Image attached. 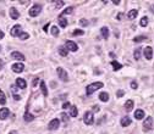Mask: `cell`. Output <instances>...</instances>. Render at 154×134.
<instances>
[{"mask_svg": "<svg viewBox=\"0 0 154 134\" xmlns=\"http://www.w3.org/2000/svg\"><path fill=\"white\" fill-rule=\"evenodd\" d=\"M103 83L102 82H94V83H92V84H88V87L86 88V92H87V95H91L93 93L95 92V90H98L100 88H103Z\"/></svg>", "mask_w": 154, "mask_h": 134, "instance_id": "cell-1", "label": "cell"}, {"mask_svg": "<svg viewBox=\"0 0 154 134\" xmlns=\"http://www.w3.org/2000/svg\"><path fill=\"white\" fill-rule=\"evenodd\" d=\"M41 11H42V5H39V4H35L33 6L29 9V16H32V17H35V16H38V15L41 14Z\"/></svg>", "mask_w": 154, "mask_h": 134, "instance_id": "cell-2", "label": "cell"}, {"mask_svg": "<svg viewBox=\"0 0 154 134\" xmlns=\"http://www.w3.org/2000/svg\"><path fill=\"white\" fill-rule=\"evenodd\" d=\"M83 121H84V123H86L87 126H91V124H93V121H94L93 112H91V111H87V112L84 113V116H83Z\"/></svg>", "mask_w": 154, "mask_h": 134, "instance_id": "cell-3", "label": "cell"}, {"mask_svg": "<svg viewBox=\"0 0 154 134\" xmlns=\"http://www.w3.org/2000/svg\"><path fill=\"white\" fill-rule=\"evenodd\" d=\"M56 72H57V74H59V78H60L63 82H67V81H69V74H67V72L64 70V68H61V67H57Z\"/></svg>", "mask_w": 154, "mask_h": 134, "instance_id": "cell-4", "label": "cell"}, {"mask_svg": "<svg viewBox=\"0 0 154 134\" xmlns=\"http://www.w3.org/2000/svg\"><path fill=\"white\" fill-rule=\"evenodd\" d=\"M11 68H12V71L16 72V73H21L22 71L25 70V65L22 64V62H15V64H12Z\"/></svg>", "mask_w": 154, "mask_h": 134, "instance_id": "cell-5", "label": "cell"}, {"mask_svg": "<svg viewBox=\"0 0 154 134\" xmlns=\"http://www.w3.org/2000/svg\"><path fill=\"white\" fill-rule=\"evenodd\" d=\"M60 126V121L57 120V118H54V120H51L49 122V124H48V128H49V130H55L57 129Z\"/></svg>", "mask_w": 154, "mask_h": 134, "instance_id": "cell-6", "label": "cell"}, {"mask_svg": "<svg viewBox=\"0 0 154 134\" xmlns=\"http://www.w3.org/2000/svg\"><path fill=\"white\" fill-rule=\"evenodd\" d=\"M65 48L67 49V51H69V50H70V51H77V49H78L77 44L75 42H72V40H67V42H66V45H65Z\"/></svg>", "mask_w": 154, "mask_h": 134, "instance_id": "cell-7", "label": "cell"}, {"mask_svg": "<svg viewBox=\"0 0 154 134\" xmlns=\"http://www.w3.org/2000/svg\"><path fill=\"white\" fill-rule=\"evenodd\" d=\"M9 14H10V17H11L12 20H17V18L20 17V12L16 10V7H10Z\"/></svg>", "mask_w": 154, "mask_h": 134, "instance_id": "cell-8", "label": "cell"}, {"mask_svg": "<svg viewBox=\"0 0 154 134\" xmlns=\"http://www.w3.org/2000/svg\"><path fill=\"white\" fill-rule=\"evenodd\" d=\"M20 32H21V26L20 24H15L14 27L11 28V31H10V33H11L12 37H18Z\"/></svg>", "mask_w": 154, "mask_h": 134, "instance_id": "cell-9", "label": "cell"}, {"mask_svg": "<svg viewBox=\"0 0 154 134\" xmlns=\"http://www.w3.org/2000/svg\"><path fill=\"white\" fill-rule=\"evenodd\" d=\"M152 124H153V118L149 116V117H147V120L144 121V123H143V129L144 130H149L152 128Z\"/></svg>", "mask_w": 154, "mask_h": 134, "instance_id": "cell-10", "label": "cell"}, {"mask_svg": "<svg viewBox=\"0 0 154 134\" xmlns=\"http://www.w3.org/2000/svg\"><path fill=\"white\" fill-rule=\"evenodd\" d=\"M9 115H10L9 109H6V107L0 109V120H6L7 117H9Z\"/></svg>", "mask_w": 154, "mask_h": 134, "instance_id": "cell-11", "label": "cell"}, {"mask_svg": "<svg viewBox=\"0 0 154 134\" xmlns=\"http://www.w3.org/2000/svg\"><path fill=\"white\" fill-rule=\"evenodd\" d=\"M144 57H146L147 60H152V57H153V49H152L150 46L144 48Z\"/></svg>", "mask_w": 154, "mask_h": 134, "instance_id": "cell-12", "label": "cell"}, {"mask_svg": "<svg viewBox=\"0 0 154 134\" xmlns=\"http://www.w3.org/2000/svg\"><path fill=\"white\" fill-rule=\"evenodd\" d=\"M11 56L14 57L15 60H18V61H23L25 60V55L21 54L20 51H12L11 52Z\"/></svg>", "mask_w": 154, "mask_h": 134, "instance_id": "cell-13", "label": "cell"}, {"mask_svg": "<svg viewBox=\"0 0 154 134\" xmlns=\"http://www.w3.org/2000/svg\"><path fill=\"white\" fill-rule=\"evenodd\" d=\"M16 85H17L18 88H21V89H26L27 83H26V81H25L23 78H17V79H16Z\"/></svg>", "mask_w": 154, "mask_h": 134, "instance_id": "cell-14", "label": "cell"}, {"mask_svg": "<svg viewBox=\"0 0 154 134\" xmlns=\"http://www.w3.org/2000/svg\"><path fill=\"white\" fill-rule=\"evenodd\" d=\"M134 118H136V120H143V118H144V111L141 110V109L136 110V111H134Z\"/></svg>", "mask_w": 154, "mask_h": 134, "instance_id": "cell-15", "label": "cell"}, {"mask_svg": "<svg viewBox=\"0 0 154 134\" xmlns=\"http://www.w3.org/2000/svg\"><path fill=\"white\" fill-rule=\"evenodd\" d=\"M120 123H121L122 127H127V126L131 124V118H130L128 116H125V117L121 118V122H120Z\"/></svg>", "mask_w": 154, "mask_h": 134, "instance_id": "cell-16", "label": "cell"}, {"mask_svg": "<svg viewBox=\"0 0 154 134\" xmlns=\"http://www.w3.org/2000/svg\"><path fill=\"white\" fill-rule=\"evenodd\" d=\"M137 15H138V11H137L136 9H133V10H131V11L127 14V18H128V20H134Z\"/></svg>", "mask_w": 154, "mask_h": 134, "instance_id": "cell-17", "label": "cell"}, {"mask_svg": "<svg viewBox=\"0 0 154 134\" xmlns=\"http://www.w3.org/2000/svg\"><path fill=\"white\" fill-rule=\"evenodd\" d=\"M59 24L63 27V28H66V26H67V20L65 18V16H59Z\"/></svg>", "mask_w": 154, "mask_h": 134, "instance_id": "cell-18", "label": "cell"}, {"mask_svg": "<svg viewBox=\"0 0 154 134\" xmlns=\"http://www.w3.org/2000/svg\"><path fill=\"white\" fill-rule=\"evenodd\" d=\"M41 90H42V94L44 96H47L48 95V89H47V84H45V82H41Z\"/></svg>", "mask_w": 154, "mask_h": 134, "instance_id": "cell-19", "label": "cell"}, {"mask_svg": "<svg viewBox=\"0 0 154 134\" xmlns=\"http://www.w3.org/2000/svg\"><path fill=\"white\" fill-rule=\"evenodd\" d=\"M125 109H126L127 112H130L131 110L133 109V101L132 100H127L126 102H125Z\"/></svg>", "mask_w": 154, "mask_h": 134, "instance_id": "cell-20", "label": "cell"}, {"mask_svg": "<svg viewBox=\"0 0 154 134\" xmlns=\"http://www.w3.org/2000/svg\"><path fill=\"white\" fill-rule=\"evenodd\" d=\"M111 66H112V70L114 71H119L122 68V65L119 64L118 61H111Z\"/></svg>", "mask_w": 154, "mask_h": 134, "instance_id": "cell-21", "label": "cell"}, {"mask_svg": "<svg viewBox=\"0 0 154 134\" xmlns=\"http://www.w3.org/2000/svg\"><path fill=\"white\" fill-rule=\"evenodd\" d=\"M67 52H69V51H67V49L65 48V45H61V46L59 48V54H60L61 56H64V57L67 56Z\"/></svg>", "mask_w": 154, "mask_h": 134, "instance_id": "cell-22", "label": "cell"}, {"mask_svg": "<svg viewBox=\"0 0 154 134\" xmlns=\"http://www.w3.org/2000/svg\"><path fill=\"white\" fill-rule=\"evenodd\" d=\"M99 99H100V101H108L109 100V94L108 93H105V92H103V93H100L99 94Z\"/></svg>", "mask_w": 154, "mask_h": 134, "instance_id": "cell-23", "label": "cell"}, {"mask_svg": "<svg viewBox=\"0 0 154 134\" xmlns=\"http://www.w3.org/2000/svg\"><path fill=\"white\" fill-rule=\"evenodd\" d=\"M100 32H102V37L104 39H108L109 38V29H108V27H103Z\"/></svg>", "mask_w": 154, "mask_h": 134, "instance_id": "cell-24", "label": "cell"}, {"mask_svg": "<svg viewBox=\"0 0 154 134\" xmlns=\"http://www.w3.org/2000/svg\"><path fill=\"white\" fill-rule=\"evenodd\" d=\"M23 118H25L26 122H32V121L34 120V116H33V115H31L29 112H26V113H25V116H23Z\"/></svg>", "mask_w": 154, "mask_h": 134, "instance_id": "cell-25", "label": "cell"}, {"mask_svg": "<svg viewBox=\"0 0 154 134\" xmlns=\"http://www.w3.org/2000/svg\"><path fill=\"white\" fill-rule=\"evenodd\" d=\"M143 40H147V35H138V37H134L133 38V42L134 43H140Z\"/></svg>", "mask_w": 154, "mask_h": 134, "instance_id": "cell-26", "label": "cell"}, {"mask_svg": "<svg viewBox=\"0 0 154 134\" xmlns=\"http://www.w3.org/2000/svg\"><path fill=\"white\" fill-rule=\"evenodd\" d=\"M5 102H6V96H5V94H4L3 90H0V104L4 105Z\"/></svg>", "mask_w": 154, "mask_h": 134, "instance_id": "cell-27", "label": "cell"}, {"mask_svg": "<svg viewBox=\"0 0 154 134\" xmlns=\"http://www.w3.org/2000/svg\"><path fill=\"white\" fill-rule=\"evenodd\" d=\"M148 21H149V20H148V17H147V16H144V17H142V18H141L140 24L142 26V27H146V26L148 24Z\"/></svg>", "mask_w": 154, "mask_h": 134, "instance_id": "cell-28", "label": "cell"}, {"mask_svg": "<svg viewBox=\"0 0 154 134\" xmlns=\"http://www.w3.org/2000/svg\"><path fill=\"white\" fill-rule=\"evenodd\" d=\"M70 115L72 117H77V107L75 105L71 106V111H70Z\"/></svg>", "mask_w": 154, "mask_h": 134, "instance_id": "cell-29", "label": "cell"}, {"mask_svg": "<svg viewBox=\"0 0 154 134\" xmlns=\"http://www.w3.org/2000/svg\"><path fill=\"white\" fill-rule=\"evenodd\" d=\"M73 11V7L72 6H70V7H67V9H65L63 11V14H61V16H65V15H70L71 12Z\"/></svg>", "mask_w": 154, "mask_h": 134, "instance_id": "cell-30", "label": "cell"}, {"mask_svg": "<svg viewBox=\"0 0 154 134\" xmlns=\"http://www.w3.org/2000/svg\"><path fill=\"white\" fill-rule=\"evenodd\" d=\"M133 55H134V59H136V60H140V57H141V48H137V49L134 50Z\"/></svg>", "mask_w": 154, "mask_h": 134, "instance_id": "cell-31", "label": "cell"}, {"mask_svg": "<svg viewBox=\"0 0 154 134\" xmlns=\"http://www.w3.org/2000/svg\"><path fill=\"white\" fill-rule=\"evenodd\" d=\"M50 32H51V34L54 35V37L59 35V28H57L56 26H53V27H51V31H50Z\"/></svg>", "mask_w": 154, "mask_h": 134, "instance_id": "cell-32", "label": "cell"}, {"mask_svg": "<svg viewBox=\"0 0 154 134\" xmlns=\"http://www.w3.org/2000/svg\"><path fill=\"white\" fill-rule=\"evenodd\" d=\"M20 39H22V40H26V39H28L29 38V34L28 33H26V32H23V33H20Z\"/></svg>", "mask_w": 154, "mask_h": 134, "instance_id": "cell-33", "label": "cell"}, {"mask_svg": "<svg viewBox=\"0 0 154 134\" xmlns=\"http://www.w3.org/2000/svg\"><path fill=\"white\" fill-rule=\"evenodd\" d=\"M84 34V32L82 31V29H75L73 31V35L75 37H78V35H83Z\"/></svg>", "mask_w": 154, "mask_h": 134, "instance_id": "cell-34", "label": "cell"}, {"mask_svg": "<svg viewBox=\"0 0 154 134\" xmlns=\"http://www.w3.org/2000/svg\"><path fill=\"white\" fill-rule=\"evenodd\" d=\"M80 24H82L83 27H87V26H88V21H87V20H84V18H82V20L80 21Z\"/></svg>", "mask_w": 154, "mask_h": 134, "instance_id": "cell-35", "label": "cell"}, {"mask_svg": "<svg viewBox=\"0 0 154 134\" xmlns=\"http://www.w3.org/2000/svg\"><path fill=\"white\" fill-rule=\"evenodd\" d=\"M124 94H125L124 90H118V92H116V96H118V98H122V96H124Z\"/></svg>", "mask_w": 154, "mask_h": 134, "instance_id": "cell-36", "label": "cell"}, {"mask_svg": "<svg viewBox=\"0 0 154 134\" xmlns=\"http://www.w3.org/2000/svg\"><path fill=\"white\" fill-rule=\"evenodd\" d=\"M61 117H63V120H64V122H67L69 121V117H67V115L65 112H63L61 113Z\"/></svg>", "mask_w": 154, "mask_h": 134, "instance_id": "cell-37", "label": "cell"}, {"mask_svg": "<svg viewBox=\"0 0 154 134\" xmlns=\"http://www.w3.org/2000/svg\"><path fill=\"white\" fill-rule=\"evenodd\" d=\"M131 88H132V89H137V88H138V84H137L136 82H131Z\"/></svg>", "mask_w": 154, "mask_h": 134, "instance_id": "cell-38", "label": "cell"}, {"mask_svg": "<svg viewBox=\"0 0 154 134\" xmlns=\"http://www.w3.org/2000/svg\"><path fill=\"white\" fill-rule=\"evenodd\" d=\"M55 4H56V5H57V6H56V7H61V6H63V5H64V1H56Z\"/></svg>", "mask_w": 154, "mask_h": 134, "instance_id": "cell-39", "label": "cell"}, {"mask_svg": "<svg viewBox=\"0 0 154 134\" xmlns=\"http://www.w3.org/2000/svg\"><path fill=\"white\" fill-rule=\"evenodd\" d=\"M38 82H39V79H38V78H35L34 81H33V83H32V85H33V87H37V84H38Z\"/></svg>", "mask_w": 154, "mask_h": 134, "instance_id": "cell-40", "label": "cell"}, {"mask_svg": "<svg viewBox=\"0 0 154 134\" xmlns=\"http://www.w3.org/2000/svg\"><path fill=\"white\" fill-rule=\"evenodd\" d=\"M70 106V102H64L63 104V109H67Z\"/></svg>", "mask_w": 154, "mask_h": 134, "instance_id": "cell-41", "label": "cell"}, {"mask_svg": "<svg viewBox=\"0 0 154 134\" xmlns=\"http://www.w3.org/2000/svg\"><path fill=\"white\" fill-rule=\"evenodd\" d=\"M112 4H115V5H119V4H120V0H112Z\"/></svg>", "mask_w": 154, "mask_h": 134, "instance_id": "cell-42", "label": "cell"}, {"mask_svg": "<svg viewBox=\"0 0 154 134\" xmlns=\"http://www.w3.org/2000/svg\"><path fill=\"white\" fill-rule=\"evenodd\" d=\"M14 99L15 100H20L21 99V96H20V95H14Z\"/></svg>", "mask_w": 154, "mask_h": 134, "instance_id": "cell-43", "label": "cell"}, {"mask_svg": "<svg viewBox=\"0 0 154 134\" xmlns=\"http://www.w3.org/2000/svg\"><path fill=\"white\" fill-rule=\"evenodd\" d=\"M116 18H118V20H121V18H122V14L120 12V14L118 15V16H116Z\"/></svg>", "mask_w": 154, "mask_h": 134, "instance_id": "cell-44", "label": "cell"}, {"mask_svg": "<svg viewBox=\"0 0 154 134\" xmlns=\"http://www.w3.org/2000/svg\"><path fill=\"white\" fill-rule=\"evenodd\" d=\"M3 38H4V32L0 31V39H3Z\"/></svg>", "mask_w": 154, "mask_h": 134, "instance_id": "cell-45", "label": "cell"}, {"mask_svg": "<svg viewBox=\"0 0 154 134\" xmlns=\"http://www.w3.org/2000/svg\"><path fill=\"white\" fill-rule=\"evenodd\" d=\"M48 26H49V23H47V24H45V26H44V31H45V32H47V31H48Z\"/></svg>", "mask_w": 154, "mask_h": 134, "instance_id": "cell-46", "label": "cell"}, {"mask_svg": "<svg viewBox=\"0 0 154 134\" xmlns=\"http://www.w3.org/2000/svg\"><path fill=\"white\" fill-rule=\"evenodd\" d=\"M93 110H94V111H99L100 109H99V106H94V107H93Z\"/></svg>", "mask_w": 154, "mask_h": 134, "instance_id": "cell-47", "label": "cell"}, {"mask_svg": "<svg viewBox=\"0 0 154 134\" xmlns=\"http://www.w3.org/2000/svg\"><path fill=\"white\" fill-rule=\"evenodd\" d=\"M20 4H22V5H25V4H28V1H20Z\"/></svg>", "mask_w": 154, "mask_h": 134, "instance_id": "cell-48", "label": "cell"}, {"mask_svg": "<svg viewBox=\"0 0 154 134\" xmlns=\"http://www.w3.org/2000/svg\"><path fill=\"white\" fill-rule=\"evenodd\" d=\"M9 134H17V132H16V130H12V132H10Z\"/></svg>", "mask_w": 154, "mask_h": 134, "instance_id": "cell-49", "label": "cell"}, {"mask_svg": "<svg viewBox=\"0 0 154 134\" xmlns=\"http://www.w3.org/2000/svg\"><path fill=\"white\" fill-rule=\"evenodd\" d=\"M109 55H110V56H111V57H115V54H114V52H110Z\"/></svg>", "mask_w": 154, "mask_h": 134, "instance_id": "cell-50", "label": "cell"}, {"mask_svg": "<svg viewBox=\"0 0 154 134\" xmlns=\"http://www.w3.org/2000/svg\"><path fill=\"white\" fill-rule=\"evenodd\" d=\"M150 10H152V12H154V5H152V7H150Z\"/></svg>", "mask_w": 154, "mask_h": 134, "instance_id": "cell-51", "label": "cell"}, {"mask_svg": "<svg viewBox=\"0 0 154 134\" xmlns=\"http://www.w3.org/2000/svg\"><path fill=\"white\" fill-rule=\"evenodd\" d=\"M1 68H3V64L0 62V70H1Z\"/></svg>", "mask_w": 154, "mask_h": 134, "instance_id": "cell-52", "label": "cell"}]
</instances>
